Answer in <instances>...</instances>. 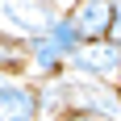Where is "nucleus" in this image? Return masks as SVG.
Returning <instances> with one entry per match:
<instances>
[{
	"instance_id": "nucleus-10",
	"label": "nucleus",
	"mask_w": 121,
	"mask_h": 121,
	"mask_svg": "<svg viewBox=\"0 0 121 121\" xmlns=\"http://www.w3.org/2000/svg\"><path fill=\"white\" fill-rule=\"evenodd\" d=\"M109 42H113V46H121V0H117V9H113V25H109Z\"/></svg>"
},
{
	"instance_id": "nucleus-5",
	"label": "nucleus",
	"mask_w": 121,
	"mask_h": 121,
	"mask_svg": "<svg viewBox=\"0 0 121 121\" xmlns=\"http://www.w3.org/2000/svg\"><path fill=\"white\" fill-rule=\"evenodd\" d=\"M113 9H117V0H75L67 9V17L84 42H104L109 25H113Z\"/></svg>"
},
{
	"instance_id": "nucleus-6",
	"label": "nucleus",
	"mask_w": 121,
	"mask_h": 121,
	"mask_svg": "<svg viewBox=\"0 0 121 121\" xmlns=\"http://www.w3.org/2000/svg\"><path fill=\"white\" fill-rule=\"evenodd\" d=\"M29 75L34 79H63L67 75V54L50 42V34L29 42Z\"/></svg>"
},
{
	"instance_id": "nucleus-7",
	"label": "nucleus",
	"mask_w": 121,
	"mask_h": 121,
	"mask_svg": "<svg viewBox=\"0 0 121 121\" xmlns=\"http://www.w3.org/2000/svg\"><path fill=\"white\" fill-rule=\"evenodd\" d=\"M0 75L29 79V42L4 34V29H0Z\"/></svg>"
},
{
	"instance_id": "nucleus-2",
	"label": "nucleus",
	"mask_w": 121,
	"mask_h": 121,
	"mask_svg": "<svg viewBox=\"0 0 121 121\" xmlns=\"http://www.w3.org/2000/svg\"><path fill=\"white\" fill-rule=\"evenodd\" d=\"M67 113H88L96 121H121V88L67 75Z\"/></svg>"
},
{
	"instance_id": "nucleus-4",
	"label": "nucleus",
	"mask_w": 121,
	"mask_h": 121,
	"mask_svg": "<svg viewBox=\"0 0 121 121\" xmlns=\"http://www.w3.org/2000/svg\"><path fill=\"white\" fill-rule=\"evenodd\" d=\"M0 121H38V84L0 75Z\"/></svg>"
},
{
	"instance_id": "nucleus-8",
	"label": "nucleus",
	"mask_w": 121,
	"mask_h": 121,
	"mask_svg": "<svg viewBox=\"0 0 121 121\" xmlns=\"http://www.w3.org/2000/svg\"><path fill=\"white\" fill-rule=\"evenodd\" d=\"M67 117V75L63 79H38V121Z\"/></svg>"
},
{
	"instance_id": "nucleus-11",
	"label": "nucleus",
	"mask_w": 121,
	"mask_h": 121,
	"mask_svg": "<svg viewBox=\"0 0 121 121\" xmlns=\"http://www.w3.org/2000/svg\"><path fill=\"white\" fill-rule=\"evenodd\" d=\"M63 121H96V117H88V113H67Z\"/></svg>"
},
{
	"instance_id": "nucleus-3",
	"label": "nucleus",
	"mask_w": 121,
	"mask_h": 121,
	"mask_svg": "<svg viewBox=\"0 0 121 121\" xmlns=\"http://www.w3.org/2000/svg\"><path fill=\"white\" fill-rule=\"evenodd\" d=\"M67 75L100 79V84H117L121 88V46H113L109 38L104 42H84L71 54V63H67Z\"/></svg>"
},
{
	"instance_id": "nucleus-1",
	"label": "nucleus",
	"mask_w": 121,
	"mask_h": 121,
	"mask_svg": "<svg viewBox=\"0 0 121 121\" xmlns=\"http://www.w3.org/2000/svg\"><path fill=\"white\" fill-rule=\"evenodd\" d=\"M63 4L59 0H0V29L13 38H46L54 25L63 21Z\"/></svg>"
},
{
	"instance_id": "nucleus-9",
	"label": "nucleus",
	"mask_w": 121,
	"mask_h": 121,
	"mask_svg": "<svg viewBox=\"0 0 121 121\" xmlns=\"http://www.w3.org/2000/svg\"><path fill=\"white\" fill-rule=\"evenodd\" d=\"M50 42H54V46L63 50V54H67V63H71V54H75V50L84 46V38H79V29L71 25V17H67V13H63V21L54 25V29H50Z\"/></svg>"
}]
</instances>
